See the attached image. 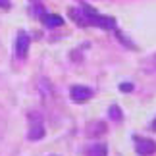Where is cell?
Wrapping results in <instances>:
<instances>
[{
  "instance_id": "cell-10",
  "label": "cell",
  "mask_w": 156,
  "mask_h": 156,
  "mask_svg": "<svg viewBox=\"0 0 156 156\" xmlns=\"http://www.w3.org/2000/svg\"><path fill=\"white\" fill-rule=\"evenodd\" d=\"M119 89H122L123 93H129V91H133V85H131V83H122Z\"/></svg>"
},
{
  "instance_id": "cell-7",
  "label": "cell",
  "mask_w": 156,
  "mask_h": 156,
  "mask_svg": "<svg viewBox=\"0 0 156 156\" xmlns=\"http://www.w3.org/2000/svg\"><path fill=\"white\" fill-rule=\"evenodd\" d=\"M85 154L87 156H106L108 154V148H106V145H102V143H97V145H91L85 151Z\"/></svg>"
},
{
  "instance_id": "cell-6",
  "label": "cell",
  "mask_w": 156,
  "mask_h": 156,
  "mask_svg": "<svg viewBox=\"0 0 156 156\" xmlns=\"http://www.w3.org/2000/svg\"><path fill=\"white\" fill-rule=\"evenodd\" d=\"M41 21H43L46 27H50V29L64 25V17L58 16V14H43L41 16Z\"/></svg>"
},
{
  "instance_id": "cell-9",
  "label": "cell",
  "mask_w": 156,
  "mask_h": 156,
  "mask_svg": "<svg viewBox=\"0 0 156 156\" xmlns=\"http://www.w3.org/2000/svg\"><path fill=\"white\" fill-rule=\"evenodd\" d=\"M108 116H110L114 122H122V110H119V106H116V104H112L110 106V110H108Z\"/></svg>"
},
{
  "instance_id": "cell-4",
  "label": "cell",
  "mask_w": 156,
  "mask_h": 156,
  "mask_svg": "<svg viewBox=\"0 0 156 156\" xmlns=\"http://www.w3.org/2000/svg\"><path fill=\"white\" fill-rule=\"evenodd\" d=\"M93 89H89L85 85H73L69 89V97L73 102H87L89 98H93Z\"/></svg>"
},
{
  "instance_id": "cell-8",
  "label": "cell",
  "mask_w": 156,
  "mask_h": 156,
  "mask_svg": "<svg viewBox=\"0 0 156 156\" xmlns=\"http://www.w3.org/2000/svg\"><path fill=\"white\" fill-rule=\"evenodd\" d=\"M104 131H106V125L102 123V122H97V123H89V131H87V133H89V137H94V135H100V133H104Z\"/></svg>"
},
{
  "instance_id": "cell-13",
  "label": "cell",
  "mask_w": 156,
  "mask_h": 156,
  "mask_svg": "<svg viewBox=\"0 0 156 156\" xmlns=\"http://www.w3.org/2000/svg\"><path fill=\"white\" fill-rule=\"evenodd\" d=\"M151 127H152V131H156V118H154V122H152V125H151Z\"/></svg>"
},
{
  "instance_id": "cell-5",
  "label": "cell",
  "mask_w": 156,
  "mask_h": 156,
  "mask_svg": "<svg viewBox=\"0 0 156 156\" xmlns=\"http://www.w3.org/2000/svg\"><path fill=\"white\" fill-rule=\"evenodd\" d=\"M29 44H31V39H29V35L25 31H20L17 33V39H16V56L23 60L27 56L29 52Z\"/></svg>"
},
{
  "instance_id": "cell-1",
  "label": "cell",
  "mask_w": 156,
  "mask_h": 156,
  "mask_svg": "<svg viewBox=\"0 0 156 156\" xmlns=\"http://www.w3.org/2000/svg\"><path fill=\"white\" fill-rule=\"evenodd\" d=\"M69 16L79 23V25H94L100 29H106V31H114L116 29V20L110 16H102L98 14L94 8H91L89 4H81L77 10H71Z\"/></svg>"
},
{
  "instance_id": "cell-11",
  "label": "cell",
  "mask_w": 156,
  "mask_h": 156,
  "mask_svg": "<svg viewBox=\"0 0 156 156\" xmlns=\"http://www.w3.org/2000/svg\"><path fill=\"white\" fill-rule=\"evenodd\" d=\"M0 8L8 10V8H10V0H0Z\"/></svg>"
},
{
  "instance_id": "cell-2",
  "label": "cell",
  "mask_w": 156,
  "mask_h": 156,
  "mask_svg": "<svg viewBox=\"0 0 156 156\" xmlns=\"http://www.w3.org/2000/svg\"><path fill=\"white\" fill-rule=\"evenodd\" d=\"M29 122H31V125H29V133L27 137L31 141H39L44 137V125H43V118L39 116L37 112H31L29 114Z\"/></svg>"
},
{
  "instance_id": "cell-12",
  "label": "cell",
  "mask_w": 156,
  "mask_h": 156,
  "mask_svg": "<svg viewBox=\"0 0 156 156\" xmlns=\"http://www.w3.org/2000/svg\"><path fill=\"white\" fill-rule=\"evenodd\" d=\"M151 68H152V69L156 71V54H154V56L151 58Z\"/></svg>"
},
{
  "instance_id": "cell-3",
  "label": "cell",
  "mask_w": 156,
  "mask_h": 156,
  "mask_svg": "<svg viewBox=\"0 0 156 156\" xmlns=\"http://www.w3.org/2000/svg\"><path fill=\"white\" fill-rule=\"evenodd\" d=\"M135 151L139 156H152L156 152V143L152 139H145V137H135Z\"/></svg>"
}]
</instances>
